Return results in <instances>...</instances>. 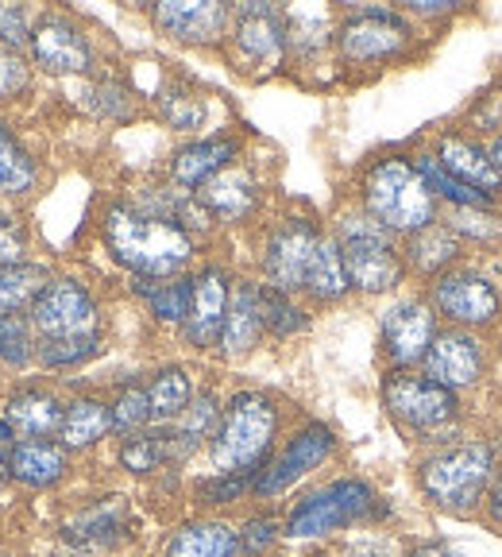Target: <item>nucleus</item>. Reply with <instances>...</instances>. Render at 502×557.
<instances>
[{"label":"nucleus","mask_w":502,"mask_h":557,"mask_svg":"<svg viewBox=\"0 0 502 557\" xmlns=\"http://www.w3.org/2000/svg\"><path fill=\"white\" fill-rule=\"evenodd\" d=\"M499 461V437L464 434L441 449H425L414 469V484L434 511L449 519H472V515H484Z\"/></svg>","instance_id":"1"},{"label":"nucleus","mask_w":502,"mask_h":557,"mask_svg":"<svg viewBox=\"0 0 502 557\" xmlns=\"http://www.w3.org/2000/svg\"><path fill=\"white\" fill-rule=\"evenodd\" d=\"M101 240L131 278H171L193 271L198 240L174 221L148 218L124 198L109 201L101 213Z\"/></svg>","instance_id":"2"},{"label":"nucleus","mask_w":502,"mask_h":557,"mask_svg":"<svg viewBox=\"0 0 502 557\" xmlns=\"http://www.w3.org/2000/svg\"><path fill=\"white\" fill-rule=\"evenodd\" d=\"M283 442V403L260 387H240L225 399L217 434L209 437L213 472L255 476Z\"/></svg>","instance_id":"3"},{"label":"nucleus","mask_w":502,"mask_h":557,"mask_svg":"<svg viewBox=\"0 0 502 557\" xmlns=\"http://www.w3.org/2000/svg\"><path fill=\"white\" fill-rule=\"evenodd\" d=\"M390 519V504L379 496V487L364 476H332L310 487L283 515V539L317 542L332 539L352 527H379Z\"/></svg>","instance_id":"4"},{"label":"nucleus","mask_w":502,"mask_h":557,"mask_svg":"<svg viewBox=\"0 0 502 557\" xmlns=\"http://www.w3.org/2000/svg\"><path fill=\"white\" fill-rule=\"evenodd\" d=\"M379 399L390 422L425 449H441L468 434L464 395L441 387L425 372H387L379 383Z\"/></svg>","instance_id":"5"},{"label":"nucleus","mask_w":502,"mask_h":557,"mask_svg":"<svg viewBox=\"0 0 502 557\" xmlns=\"http://www.w3.org/2000/svg\"><path fill=\"white\" fill-rule=\"evenodd\" d=\"M355 198H360V209L367 218L379 221L399 240L422 233L425 225H434L441 218V206L429 194V186L422 183L414 156H402V151L367 163V171L360 174V194Z\"/></svg>","instance_id":"6"},{"label":"nucleus","mask_w":502,"mask_h":557,"mask_svg":"<svg viewBox=\"0 0 502 557\" xmlns=\"http://www.w3.org/2000/svg\"><path fill=\"white\" fill-rule=\"evenodd\" d=\"M332 240L340 244L344 256L348 283L355 295L364 298H382L406 283V263H402V240L394 233L372 221L364 209H344L332 221Z\"/></svg>","instance_id":"7"},{"label":"nucleus","mask_w":502,"mask_h":557,"mask_svg":"<svg viewBox=\"0 0 502 557\" xmlns=\"http://www.w3.org/2000/svg\"><path fill=\"white\" fill-rule=\"evenodd\" d=\"M425 298L437 310L441 325H452V330L487 337L502 325V275H494L487 263H456L434 283H425Z\"/></svg>","instance_id":"8"},{"label":"nucleus","mask_w":502,"mask_h":557,"mask_svg":"<svg viewBox=\"0 0 502 557\" xmlns=\"http://www.w3.org/2000/svg\"><path fill=\"white\" fill-rule=\"evenodd\" d=\"M414 44V20L402 9H382V4L348 9L332 32V47H337L344 66H390V62L406 59Z\"/></svg>","instance_id":"9"},{"label":"nucleus","mask_w":502,"mask_h":557,"mask_svg":"<svg viewBox=\"0 0 502 557\" xmlns=\"http://www.w3.org/2000/svg\"><path fill=\"white\" fill-rule=\"evenodd\" d=\"M337 449H340V437L329 422H321V418L302 422L286 442H278V449L271 453V461L251 476V499L271 504V499L286 496L305 476L325 469L337 457Z\"/></svg>","instance_id":"10"},{"label":"nucleus","mask_w":502,"mask_h":557,"mask_svg":"<svg viewBox=\"0 0 502 557\" xmlns=\"http://www.w3.org/2000/svg\"><path fill=\"white\" fill-rule=\"evenodd\" d=\"M325 228L310 218V213H286V218L271 221L267 233L260 240V283L283 295L302 298V283L310 260L317 252Z\"/></svg>","instance_id":"11"},{"label":"nucleus","mask_w":502,"mask_h":557,"mask_svg":"<svg viewBox=\"0 0 502 557\" xmlns=\"http://www.w3.org/2000/svg\"><path fill=\"white\" fill-rule=\"evenodd\" d=\"M437 333L441 318L425 295L390 298L379 313V352L387 360V372H417Z\"/></svg>","instance_id":"12"},{"label":"nucleus","mask_w":502,"mask_h":557,"mask_svg":"<svg viewBox=\"0 0 502 557\" xmlns=\"http://www.w3.org/2000/svg\"><path fill=\"white\" fill-rule=\"evenodd\" d=\"M236 70L243 74H275L286 62V9L278 4H236L225 39Z\"/></svg>","instance_id":"13"},{"label":"nucleus","mask_w":502,"mask_h":557,"mask_svg":"<svg viewBox=\"0 0 502 557\" xmlns=\"http://www.w3.org/2000/svg\"><path fill=\"white\" fill-rule=\"evenodd\" d=\"M35 337H86L101 333V306L78 275H51L43 295L27 310Z\"/></svg>","instance_id":"14"},{"label":"nucleus","mask_w":502,"mask_h":557,"mask_svg":"<svg viewBox=\"0 0 502 557\" xmlns=\"http://www.w3.org/2000/svg\"><path fill=\"white\" fill-rule=\"evenodd\" d=\"M429 380H437L441 387L456 395L476 392L479 383L491 372V345H487L484 333H468V330H452V325H441L437 341L425 352L422 368Z\"/></svg>","instance_id":"15"},{"label":"nucleus","mask_w":502,"mask_h":557,"mask_svg":"<svg viewBox=\"0 0 502 557\" xmlns=\"http://www.w3.org/2000/svg\"><path fill=\"white\" fill-rule=\"evenodd\" d=\"M233 283H236V275L217 260H205L201 268H193L190 313H186L183 330H178L183 345H190L193 352H209V348L221 345V330H225V318H228Z\"/></svg>","instance_id":"16"},{"label":"nucleus","mask_w":502,"mask_h":557,"mask_svg":"<svg viewBox=\"0 0 502 557\" xmlns=\"http://www.w3.org/2000/svg\"><path fill=\"white\" fill-rule=\"evenodd\" d=\"M32 59L54 78L66 74H89L93 70V44H89L86 27L66 12H43L32 20Z\"/></svg>","instance_id":"17"},{"label":"nucleus","mask_w":502,"mask_h":557,"mask_svg":"<svg viewBox=\"0 0 502 557\" xmlns=\"http://www.w3.org/2000/svg\"><path fill=\"white\" fill-rule=\"evenodd\" d=\"M151 24L186 47H221L233 27V4L221 0H159L151 4Z\"/></svg>","instance_id":"18"},{"label":"nucleus","mask_w":502,"mask_h":557,"mask_svg":"<svg viewBox=\"0 0 502 557\" xmlns=\"http://www.w3.org/2000/svg\"><path fill=\"white\" fill-rule=\"evenodd\" d=\"M131 531V507L121 492L97 496L93 504L78 507L62 522V542L81 557H101L116 549Z\"/></svg>","instance_id":"19"},{"label":"nucleus","mask_w":502,"mask_h":557,"mask_svg":"<svg viewBox=\"0 0 502 557\" xmlns=\"http://www.w3.org/2000/svg\"><path fill=\"white\" fill-rule=\"evenodd\" d=\"M263 178L251 171L248 163H233L228 171H221L217 178H209L198 190V201L205 206V213L213 218L217 228H240L251 225L263 209Z\"/></svg>","instance_id":"20"},{"label":"nucleus","mask_w":502,"mask_h":557,"mask_svg":"<svg viewBox=\"0 0 502 557\" xmlns=\"http://www.w3.org/2000/svg\"><path fill=\"white\" fill-rule=\"evenodd\" d=\"M243 139L233 132H217V136H198L183 148H174L171 163H166V183L178 186L186 194H198L209 178H217L233 163H240Z\"/></svg>","instance_id":"21"},{"label":"nucleus","mask_w":502,"mask_h":557,"mask_svg":"<svg viewBox=\"0 0 502 557\" xmlns=\"http://www.w3.org/2000/svg\"><path fill=\"white\" fill-rule=\"evenodd\" d=\"M429 151H434V159L452 174V178H460L464 186L487 194V198L502 206V174L494 171L484 139H476L464 128H444V132H437L434 148Z\"/></svg>","instance_id":"22"},{"label":"nucleus","mask_w":502,"mask_h":557,"mask_svg":"<svg viewBox=\"0 0 502 557\" xmlns=\"http://www.w3.org/2000/svg\"><path fill=\"white\" fill-rule=\"evenodd\" d=\"M263 337H267V330H263V283L251 275H240L233 283V298H228V318H225V330H221L217 352L225 360H243L260 348Z\"/></svg>","instance_id":"23"},{"label":"nucleus","mask_w":502,"mask_h":557,"mask_svg":"<svg viewBox=\"0 0 502 557\" xmlns=\"http://www.w3.org/2000/svg\"><path fill=\"white\" fill-rule=\"evenodd\" d=\"M159 557H243L240 531L236 522L217 519V515H198L166 534Z\"/></svg>","instance_id":"24"},{"label":"nucleus","mask_w":502,"mask_h":557,"mask_svg":"<svg viewBox=\"0 0 502 557\" xmlns=\"http://www.w3.org/2000/svg\"><path fill=\"white\" fill-rule=\"evenodd\" d=\"M464 248H468V244L452 233L449 221L437 218L434 225H425L422 233H414V236H406V240H402V263H406V278L434 283L437 275H444V271H452L456 263H464Z\"/></svg>","instance_id":"25"},{"label":"nucleus","mask_w":502,"mask_h":557,"mask_svg":"<svg viewBox=\"0 0 502 557\" xmlns=\"http://www.w3.org/2000/svg\"><path fill=\"white\" fill-rule=\"evenodd\" d=\"M62 410H66V403H62L51 387H39V383H27V387L12 392L9 403H4L9 430L20 442H39V437L59 434Z\"/></svg>","instance_id":"26"},{"label":"nucleus","mask_w":502,"mask_h":557,"mask_svg":"<svg viewBox=\"0 0 502 557\" xmlns=\"http://www.w3.org/2000/svg\"><path fill=\"white\" fill-rule=\"evenodd\" d=\"M66 472H70V453L59 442H51V437L16 442L9 449V476L24 487H35V492L62 484Z\"/></svg>","instance_id":"27"},{"label":"nucleus","mask_w":502,"mask_h":557,"mask_svg":"<svg viewBox=\"0 0 502 557\" xmlns=\"http://www.w3.org/2000/svg\"><path fill=\"white\" fill-rule=\"evenodd\" d=\"M109 434H113V410H109V399H101V395H74V399H66L62 426H59L62 449L66 453L97 449Z\"/></svg>","instance_id":"28"},{"label":"nucleus","mask_w":502,"mask_h":557,"mask_svg":"<svg viewBox=\"0 0 502 557\" xmlns=\"http://www.w3.org/2000/svg\"><path fill=\"white\" fill-rule=\"evenodd\" d=\"M221 410H225V399H221L213 387H201L193 395L190 407L178 414V422H171V442H174V457L178 465H186L190 457H198V449H205L209 437L217 434V422H221Z\"/></svg>","instance_id":"29"},{"label":"nucleus","mask_w":502,"mask_h":557,"mask_svg":"<svg viewBox=\"0 0 502 557\" xmlns=\"http://www.w3.org/2000/svg\"><path fill=\"white\" fill-rule=\"evenodd\" d=\"M348 295H352V283H348L340 244L332 240V233H325L310 260V271H305L302 298L310 306H337V302H344Z\"/></svg>","instance_id":"30"},{"label":"nucleus","mask_w":502,"mask_h":557,"mask_svg":"<svg viewBox=\"0 0 502 557\" xmlns=\"http://www.w3.org/2000/svg\"><path fill=\"white\" fill-rule=\"evenodd\" d=\"M131 290L139 295V302L148 306V313L159 325L183 330L186 313H190V298H193V271L171 275V278H131Z\"/></svg>","instance_id":"31"},{"label":"nucleus","mask_w":502,"mask_h":557,"mask_svg":"<svg viewBox=\"0 0 502 557\" xmlns=\"http://www.w3.org/2000/svg\"><path fill=\"white\" fill-rule=\"evenodd\" d=\"M116 461L131 476H159V472H178V457H174V442L166 426H151L143 434L121 437V449H116Z\"/></svg>","instance_id":"32"},{"label":"nucleus","mask_w":502,"mask_h":557,"mask_svg":"<svg viewBox=\"0 0 502 557\" xmlns=\"http://www.w3.org/2000/svg\"><path fill=\"white\" fill-rule=\"evenodd\" d=\"M148 399H151V422L155 426H171L178 422L186 407L193 403L198 387H193V375L186 364H159L155 372H148Z\"/></svg>","instance_id":"33"},{"label":"nucleus","mask_w":502,"mask_h":557,"mask_svg":"<svg viewBox=\"0 0 502 557\" xmlns=\"http://www.w3.org/2000/svg\"><path fill=\"white\" fill-rule=\"evenodd\" d=\"M51 283V268L47 263H9L0 268V318H27L35 298L43 295Z\"/></svg>","instance_id":"34"},{"label":"nucleus","mask_w":502,"mask_h":557,"mask_svg":"<svg viewBox=\"0 0 502 557\" xmlns=\"http://www.w3.org/2000/svg\"><path fill=\"white\" fill-rule=\"evenodd\" d=\"M155 109H159V116H163L166 128L198 132V128H205L213 101H209L205 89L190 86V82H166V86L155 94Z\"/></svg>","instance_id":"35"},{"label":"nucleus","mask_w":502,"mask_h":557,"mask_svg":"<svg viewBox=\"0 0 502 557\" xmlns=\"http://www.w3.org/2000/svg\"><path fill=\"white\" fill-rule=\"evenodd\" d=\"M39 183V163L20 136L0 121V198H27Z\"/></svg>","instance_id":"36"},{"label":"nucleus","mask_w":502,"mask_h":557,"mask_svg":"<svg viewBox=\"0 0 502 557\" xmlns=\"http://www.w3.org/2000/svg\"><path fill=\"white\" fill-rule=\"evenodd\" d=\"M104 352V333H86V337H35V360L51 372L81 368Z\"/></svg>","instance_id":"37"},{"label":"nucleus","mask_w":502,"mask_h":557,"mask_svg":"<svg viewBox=\"0 0 502 557\" xmlns=\"http://www.w3.org/2000/svg\"><path fill=\"white\" fill-rule=\"evenodd\" d=\"M109 410H113V434L116 437L143 434V430L155 426V422H151L148 383L139 380V375H131V380H124L121 387H116L113 399H109Z\"/></svg>","instance_id":"38"},{"label":"nucleus","mask_w":502,"mask_h":557,"mask_svg":"<svg viewBox=\"0 0 502 557\" xmlns=\"http://www.w3.org/2000/svg\"><path fill=\"white\" fill-rule=\"evenodd\" d=\"M310 322H313L310 306L298 295H283V290L263 287V330H267V337L275 341L302 337L310 330Z\"/></svg>","instance_id":"39"},{"label":"nucleus","mask_w":502,"mask_h":557,"mask_svg":"<svg viewBox=\"0 0 502 557\" xmlns=\"http://www.w3.org/2000/svg\"><path fill=\"white\" fill-rule=\"evenodd\" d=\"M441 221H449L464 244H491L502 236L499 209H441Z\"/></svg>","instance_id":"40"},{"label":"nucleus","mask_w":502,"mask_h":557,"mask_svg":"<svg viewBox=\"0 0 502 557\" xmlns=\"http://www.w3.org/2000/svg\"><path fill=\"white\" fill-rule=\"evenodd\" d=\"M35 360V330L27 318H0V368L24 372Z\"/></svg>","instance_id":"41"},{"label":"nucleus","mask_w":502,"mask_h":557,"mask_svg":"<svg viewBox=\"0 0 502 557\" xmlns=\"http://www.w3.org/2000/svg\"><path fill=\"white\" fill-rule=\"evenodd\" d=\"M248 496H251V476H233V472H209V476H201L193 484V499H198V507H209V511L233 507Z\"/></svg>","instance_id":"42"},{"label":"nucleus","mask_w":502,"mask_h":557,"mask_svg":"<svg viewBox=\"0 0 502 557\" xmlns=\"http://www.w3.org/2000/svg\"><path fill=\"white\" fill-rule=\"evenodd\" d=\"M240 531V549L243 557H267L271 549L283 542V515L275 511H255L236 527Z\"/></svg>","instance_id":"43"},{"label":"nucleus","mask_w":502,"mask_h":557,"mask_svg":"<svg viewBox=\"0 0 502 557\" xmlns=\"http://www.w3.org/2000/svg\"><path fill=\"white\" fill-rule=\"evenodd\" d=\"M89 94H93V113L104 116V121H128V116L136 113V97H131V89L116 78L97 82Z\"/></svg>","instance_id":"44"},{"label":"nucleus","mask_w":502,"mask_h":557,"mask_svg":"<svg viewBox=\"0 0 502 557\" xmlns=\"http://www.w3.org/2000/svg\"><path fill=\"white\" fill-rule=\"evenodd\" d=\"M24 256H27V225L12 209H0V268L24 263Z\"/></svg>","instance_id":"45"},{"label":"nucleus","mask_w":502,"mask_h":557,"mask_svg":"<svg viewBox=\"0 0 502 557\" xmlns=\"http://www.w3.org/2000/svg\"><path fill=\"white\" fill-rule=\"evenodd\" d=\"M0 44L4 51H16L32 44V16L24 12V4H0Z\"/></svg>","instance_id":"46"},{"label":"nucleus","mask_w":502,"mask_h":557,"mask_svg":"<svg viewBox=\"0 0 502 557\" xmlns=\"http://www.w3.org/2000/svg\"><path fill=\"white\" fill-rule=\"evenodd\" d=\"M27 89H32V66L16 51H0V101H12Z\"/></svg>","instance_id":"47"},{"label":"nucleus","mask_w":502,"mask_h":557,"mask_svg":"<svg viewBox=\"0 0 502 557\" xmlns=\"http://www.w3.org/2000/svg\"><path fill=\"white\" fill-rule=\"evenodd\" d=\"M402 12H406L410 20H449L460 12V4L456 0H406Z\"/></svg>","instance_id":"48"},{"label":"nucleus","mask_w":502,"mask_h":557,"mask_svg":"<svg viewBox=\"0 0 502 557\" xmlns=\"http://www.w3.org/2000/svg\"><path fill=\"white\" fill-rule=\"evenodd\" d=\"M494 437H499V453H502V434H494ZM484 519L491 522L494 531H502V461H499V472H494V484H491V492H487Z\"/></svg>","instance_id":"49"},{"label":"nucleus","mask_w":502,"mask_h":557,"mask_svg":"<svg viewBox=\"0 0 502 557\" xmlns=\"http://www.w3.org/2000/svg\"><path fill=\"white\" fill-rule=\"evenodd\" d=\"M406 557H468V554H464V549H456L452 542L434 539V542H417V546L410 549Z\"/></svg>","instance_id":"50"},{"label":"nucleus","mask_w":502,"mask_h":557,"mask_svg":"<svg viewBox=\"0 0 502 557\" xmlns=\"http://www.w3.org/2000/svg\"><path fill=\"white\" fill-rule=\"evenodd\" d=\"M484 144H487V156H491L494 171L502 174V132H499V136H491V139H484Z\"/></svg>","instance_id":"51"},{"label":"nucleus","mask_w":502,"mask_h":557,"mask_svg":"<svg viewBox=\"0 0 502 557\" xmlns=\"http://www.w3.org/2000/svg\"><path fill=\"white\" fill-rule=\"evenodd\" d=\"M9 480V453H0V484Z\"/></svg>","instance_id":"52"},{"label":"nucleus","mask_w":502,"mask_h":557,"mask_svg":"<svg viewBox=\"0 0 502 557\" xmlns=\"http://www.w3.org/2000/svg\"><path fill=\"white\" fill-rule=\"evenodd\" d=\"M74 557H81V554H74Z\"/></svg>","instance_id":"53"}]
</instances>
